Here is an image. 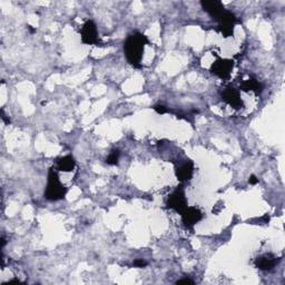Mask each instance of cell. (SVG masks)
Instances as JSON below:
<instances>
[{
	"instance_id": "obj_3",
	"label": "cell",
	"mask_w": 285,
	"mask_h": 285,
	"mask_svg": "<svg viewBox=\"0 0 285 285\" xmlns=\"http://www.w3.org/2000/svg\"><path fill=\"white\" fill-rule=\"evenodd\" d=\"M215 22H217L216 30L218 32H221V34L223 35V37H225V38L233 37L234 28H235L236 23H238V18H236L234 13L225 9L223 11V14L219 16Z\"/></svg>"
},
{
	"instance_id": "obj_11",
	"label": "cell",
	"mask_w": 285,
	"mask_h": 285,
	"mask_svg": "<svg viewBox=\"0 0 285 285\" xmlns=\"http://www.w3.org/2000/svg\"><path fill=\"white\" fill-rule=\"evenodd\" d=\"M279 261L280 260L276 258L275 255H273L271 253L264 254L255 260V266L258 267L259 270L270 272L276 266V264L279 263Z\"/></svg>"
},
{
	"instance_id": "obj_6",
	"label": "cell",
	"mask_w": 285,
	"mask_h": 285,
	"mask_svg": "<svg viewBox=\"0 0 285 285\" xmlns=\"http://www.w3.org/2000/svg\"><path fill=\"white\" fill-rule=\"evenodd\" d=\"M81 42L86 45H100L98 37V30H97L96 24L93 20H87L81 28Z\"/></svg>"
},
{
	"instance_id": "obj_18",
	"label": "cell",
	"mask_w": 285,
	"mask_h": 285,
	"mask_svg": "<svg viewBox=\"0 0 285 285\" xmlns=\"http://www.w3.org/2000/svg\"><path fill=\"white\" fill-rule=\"evenodd\" d=\"M1 119L3 123H5L6 125H9L10 124V119H9V117H7V115L5 114V112H3V109H1Z\"/></svg>"
},
{
	"instance_id": "obj_17",
	"label": "cell",
	"mask_w": 285,
	"mask_h": 285,
	"mask_svg": "<svg viewBox=\"0 0 285 285\" xmlns=\"http://www.w3.org/2000/svg\"><path fill=\"white\" fill-rule=\"evenodd\" d=\"M195 282L193 280H190V278H184V279H182V280H177L176 282H175V284H194Z\"/></svg>"
},
{
	"instance_id": "obj_9",
	"label": "cell",
	"mask_w": 285,
	"mask_h": 285,
	"mask_svg": "<svg viewBox=\"0 0 285 285\" xmlns=\"http://www.w3.org/2000/svg\"><path fill=\"white\" fill-rule=\"evenodd\" d=\"M201 6L203 10L206 11L214 20H216L225 10L223 2L219 0H202Z\"/></svg>"
},
{
	"instance_id": "obj_12",
	"label": "cell",
	"mask_w": 285,
	"mask_h": 285,
	"mask_svg": "<svg viewBox=\"0 0 285 285\" xmlns=\"http://www.w3.org/2000/svg\"><path fill=\"white\" fill-rule=\"evenodd\" d=\"M263 89L264 85L256 78H254V77H250V78L244 80L241 84V91L245 93L253 92L255 95H260V94L263 92Z\"/></svg>"
},
{
	"instance_id": "obj_1",
	"label": "cell",
	"mask_w": 285,
	"mask_h": 285,
	"mask_svg": "<svg viewBox=\"0 0 285 285\" xmlns=\"http://www.w3.org/2000/svg\"><path fill=\"white\" fill-rule=\"evenodd\" d=\"M146 45H149V40L140 31L133 32L126 38L124 43V52L130 66L134 68H142V55H144Z\"/></svg>"
},
{
	"instance_id": "obj_8",
	"label": "cell",
	"mask_w": 285,
	"mask_h": 285,
	"mask_svg": "<svg viewBox=\"0 0 285 285\" xmlns=\"http://www.w3.org/2000/svg\"><path fill=\"white\" fill-rule=\"evenodd\" d=\"M203 213L202 211L194 206H189L187 209L182 213V222L184 226L187 229H193L197 223L202 221Z\"/></svg>"
},
{
	"instance_id": "obj_20",
	"label": "cell",
	"mask_w": 285,
	"mask_h": 285,
	"mask_svg": "<svg viewBox=\"0 0 285 285\" xmlns=\"http://www.w3.org/2000/svg\"><path fill=\"white\" fill-rule=\"evenodd\" d=\"M5 245H6V239H5V238H1V248H3L5 247Z\"/></svg>"
},
{
	"instance_id": "obj_10",
	"label": "cell",
	"mask_w": 285,
	"mask_h": 285,
	"mask_svg": "<svg viewBox=\"0 0 285 285\" xmlns=\"http://www.w3.org/2000/svg\"><path fill=\"white\" fill-rule=\"evenodd\" d=\"M175 174H176L177 180L181 183L190 181L194 174V163L190 160H187L184 163H182V164L178 165V167L175 169Z\"/></svg>"
},
{
	"instance_id": "obj_2",
	"label": "cell",
	"mask_w": 285,
	"mask_h": 285,
	"mask_svg": "<svg viewBox=\"0 0 285 285\" xmlns=\"http://www.w3.org/2000/svg\"><path fill=\"white\" fill-rule=\"evenodd\" d=\"M67 187L59 180V175L54 168H49L47 174V185L45 190V198L50 202L62 201L67 194Z\"/></svg>"
},
{
	"instance_id": "obj_14",
	"label": "cell",
	"mask_w": 285,
	"mask_h": 285,
	"mask_svg": "<svg viewBox=\"0 0 285 285\" xmlns=\"http://www.w3.org/2000/svg\"><path fill=\"white\" fill-rule=\"evenodd\" d=\"M119 157H120V152L118 149H113L111 154L106 158V163L111 166H115L118 165L119 163Z\"/></svg>"
},
{
	"instance_id": "obj_22",
	"label": "cell",
	"mask_w": 285,
	"mask_h": 285,
	"mask_svg": "<svg viewBox=\"0 0 285 285\" xmlns=\"http://www.w3.org/2000/svg\"><path fill=\"white\" fill-rule=\"evenodd\" d=\"M27 28H28V29H29L31 32H36V29H35V28H32L31 26H27Z\"/></svg>"
},
{
	"instance_id": "obj_16",
	"label": "cell",
	"mask_w": 285,
	"mask_h": 285,
	"mask_svg": "<svg viewBox=\"0 0 285 285\" xmlns=\"http://www.w3.org/2000/svg\"><path fill=\"white\" fill-rule=\"evenodd\" d=\"M133 266H135V267H145V266H147V262L144 260H142V259H138L136 260L135 262L133 263Z\"/></svg>"
},
{
	"instance_id": "obj_7",
	"label": "cell",
	"mask_w": 285,
	"mask_h": 285,
	"mask_svg": "<svg viewBox=\"0 0 285 285\" xmlns=\"http://www.w3.org/2000/svg\"><path fill=\"white\" fill-rule=\"evenodd\" d=\"M222 99L234 109H241L244 107V101L241 98L239 91L233 86H227L224 89L222 92Z\"/></svg>"
},
{
	"instance_id": "obj_21",
	"label": "cell",
	"mask_w": 285,
	"mask_h": 285,
	"mask_svg": "<svg viewBox=\"0 0 285 285\" xmlns=\"http://www.w3.org/2000/svg\"><path fill=\"white\" fill-rule=\"evenodd\" d=\"M8 283H20V281L19 280H11Z\"/></svg>"
},
{
	"instance_id": "obj_15",
	"label": "cell",
	"mask_w": 285,
	"mask_h": 285,
	"mask_svg": "<svg viewBox=\"0 0 285 285\" xmlns=\"http://www.w3.org/2000/svg\"><path fill=\"white\" fill-rule=\"evenodd\" d=\"M154 109H155V112L161 114V115H164L166 113H169V109L167 107H165L164 105H155L154 106Z\"/></svg>"
},
{
	"instance_id": "obj_4",
	"label": "cell",
	"mask_w": 285,
	"mask_h": 285,
	"mask_svg": "<svg viewBox=\"0 0 285 285\" xmlns=\"http://www.w3.org/2000/svg\"><path fill=\"white\" fill-rule=\"evenodd\" d=\"M166 205H167V209L173 210L176 212V213L182 215L183 212L189 207V205H187V198L185 195L184 186L180 185L173 190L172 194H170L167 198Z\"/></svg>"
},
{
	"instance_id": "obj_19",
	"label": "cell",
	"mask_w": 285,
	"mask_h": 285,
	"mask_svg": "<svg viewBox=\"0 0 285 285\" xmlns=\"http://www.w3.org/2000/svg\"><path fill=\"white\" fill-rule=\"evenodd\" d=\"M248 183H250L251 185H256L259 183V178L255 176V175H251L250 178H248Z\"/></svg>"
},
{
	"instance_id": "obj_13",
	"label": "cell",
	"mask_w": 285,
	"mask_h": 285,
	"mask_svg": "<svg viewBox=\"0 0 285 285\" xmlns=\"http://www.w3.org/2000/svg\"><path fill=\"white\" fill-rule=\"evenodd\" d=\"M76 166V161L72 155H67L59 158L57 162V168L60 172H71Z\"/></svg>"
},
{
	"instance_id": "obj_5",
	"label": "cell",
	"mask_w": 285,
	"mask_h": 285,
	"mask_svg": "<svg viewBox=\"0 0 285 285\" xmlns=\"http://www.w3.org/2000/svg\"><path fill=\"white\" fill-rule=\"evenodd\" d=\"M234 68V62L232 59H223L217 58L215 62L212 64L211 72L218 78L223 80L229 79L231 76V72Z\"/></svg>"
}]
</instances>
